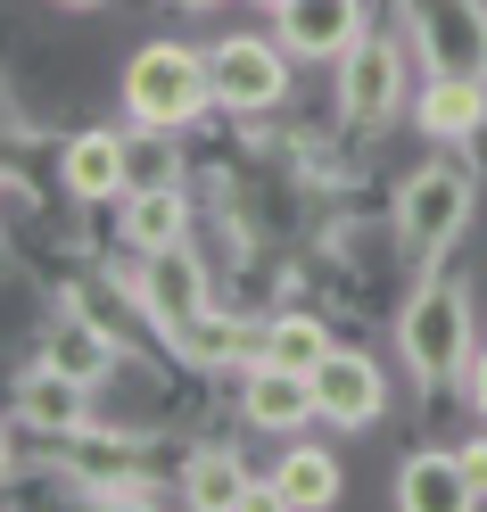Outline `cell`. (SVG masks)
Segmentation results:
<instances>
[{
  "label": "cell",
  "instance_id": "6",
  "mask_svg": "<svg viewBox=\"0 0 487 512\" xmlns=\"http://www.w3.org/2000/svg\"><path fill=\"white\" fill-rule=\"evenodd\" d=\"M430 75H479L487 83V9L479 0H421Z\"/></svg>",
  "mask_w": 487,
  "mask_h": 512
},
{
  "label": "cell",
  "instance_id": "10",
  "mask_svg": "<svg viewBox=\"0 0 487 512\" xmlns=\"http://www.w3.org/2000/svg\"><path fill=\"white\" fill-rule=\"evenodd\" d=\"M240 413L256 430H306L314 422V372H289L273 356H256L240 380Z\"/></svg>",
  "mask_w": 487,
  "mask_h": 512
},
{
  "label": "cell",
  "instance_id": "14",
  "mask_svg": "<svg viewBox=\"0 0 487 512\" xmlns=\"http://www.w3.org/2000/svg\"><path fill=\"white\" fill-rule=\"evenodd\" d=\"M182 496L199 504V512H240V504L265 496V488L248 479V463L232 455V446H199V455H190V471H182Z\"/></svg>",
  "mask_w": 487,
  "mask_h": 512
},
{
  "label": "cell",
  "instance_id": "11",
  "mask_svg": "<svg viewBox=\"0 0 487 512\" xmlns=\"http://www.w3.org/2000/svg\"><path fill=\"white\" fill-rule=\"evenodd\" d=\"M17 413H25L42 438H75V430L91 422V380L58 372V364H34V372L17 380Z\"/></svg>",
  "mask_w": 487,
  "mask_h": 512
},
{
  "label": "cell",
  "instance_id": "7",
  "mask_svg": "<svg viewBox=\"0 0 487 512\" xmlns=\"http://www.w3.org/2000/svg\"><path fill=\"white\" fill-rule=\"evenodd\" d=\"M141 306H149L157 331H182L190 314H207V265H199L182 240H174V248H149V265H141Z\"/></svg>",
  "mask_w": 487,
  "mask_h": 512
},
{
  "label": "cell",
  "instance_id": "4",
  "mask_svg": "<svg viewBox=\"0 0 487 512\" xmlns=\"http://www.w3.org/2000/svg\"><path fill=\"white\" fill-rule=\"evenodd\" d=\"M207 75H215V100L232 116H265V108H281V91H289V58L265 34H232V42L207 50Z\"/></svg>",
  "mask_w": 487,
  "mask_h": 512
},
{
  "label": "cell",
  "instance_id": "8",
  "mask_svg": "<svg viewBox=\"0 0 487 512\" xmlns=\"http://www.w3.org/2000/svg\"><path fill=\"white\" fill-rule=\"evenodd\" d=\"M281 50L298 58H347L364 42V0H281Z\"/></svg>",
  "mask_w": 487,
  "mask_h": 512
},
{
  "label": "cell",
  "instance_id": "1",
  "mask_svg": "<svg viewBox=\"0 0 487 512\" xmlns=\"http://www.w3.org/2000/svg\"><path fill=\"white\" fill-rule=\"evenodd\" d=\"M207 100H215V75H207V58L182 50V42H149V50H133V67H124V108L141 116V133H174V124H190Z\"/></svg>",
  "mask_w": 487,
  "mask_h": 512
},
{
  "label": "cell",
  "instance_id": "2",
  "mask_svg": "<svg viewBox=\"0 0 487 512\" xmlns=\"http://www.w3.org/2000/svg\"><path fill=\"white\" fill-rule=\"evenodd\" d=\"M397 347H405V364L430 380H454L471 364V290L463 281H421L413 306L397 314Z\"/></svg>",
  "mask_w": 487,
  "mask_h": 512
},
{
  "label": "cell",
  "instance_id": "12",
  "mask_svg": "<svg viewBox=\"0 0 487 512\" xmlns=\"http://www.w3.org/2000/svg\"><path fill=\"white\" fill-rule=\"evenodd\" d=\"M339 488H347V479H339V463H331V446H289L265 496H273L281 512H322V504H339Z\"/></svg>",
  "mask_w": 487,
  "mask_h": 512
},
{
  "label": "cell",
  "instance_id": "21",
  "mask_svg": "<svg viewBox=\"0 0 487 512\" xmlns=\"http://www.w3.org/2000/svg\"><path fill=\"white\" fill-rule=\"evenodd\" d=\"M454 463H463V479H471V504H487V438L454 446Z\"/></svg>",
  "mask_w": 487,
  "mask_h": 512
},
{
  "label": "cell",
  "instance_id": "24",
  "mask_svg": "<svg viewBox=\"0 0 487 512\" xmlns=\"http://www.w3.org/2000/svg\"><path fill=\"white\" fill-rule=\"evenodd\" d=\"M182 9H215V0H182Z\"/></svg>",
  "mask_w": 487,
  "mask_h": 512
},
{
  "label": "cell",
  "instance_id": "16",
  "mask_svg": "<svg viewBox=\"0 0 487 512\" xmlns=\"http://www.w3.org/2000/svg\"><path fill=\"white\" fill-rule=\"evenodd\" d=\"M182 223H190V199H182L174 182H141L133 199H124V240H133L141 256H149V248H174Z\"/></svg>",
  "mask_w": 487,
  "mask_h": 512
},
{
  "label": "cell",
  "instance_id": "23",
  "mask_svg": "<svg viewBox=\"0 0 487 512\" xmlns=\"http://www.w3.org/2000/svg\"><path fill=\"white\" fill-rule=\"evenodd\" d=\"M9 463H17V455H9V430H0V479H9Z\"/></svg>",
  "mask_w": 487,
  "mask_h": 512
},
{
  "label": "cell",
  "instance_id": "15",
  "mask_svg": "<svg viewBox=\"0 0 487 512\" xmlns=\"http://www.w3.org/2000/svg\"><path fill=\"white\" fill-rule=\"evenodd\" d=\"M397 504L405 512H471V479L454 455H413L397 471Z\"/></svg>",
  "mask_w": 487,
  "mask_h": 512
},
{
  "label": "cell",
  "instance_id": "26",
  "mask_svg": "<svg viewBox=\"0 0 487 512\" xmlns=\"http://www.w3.org/2000/svg\"><path fill=\"white\" fill-rule=\"evenodd\" d=\"M265 9H281V0H265Z\"/></svg>",
  "mask_w": 487,
  "mask_h": 512
},
{
  "label": "cell",
  "instance_id": "9",
  "mask_svg": "<svg viewBox=\"0 0 487 512\" xmlns=\"http://www.w3.org/2000/svg\"><path fill=\"white\" fill-rule=\"evenodd\" d=\"M397 91H405L397 50L355 42V50L339 58V116H347V124H388V116H397Z\"/></svg>",
  "mask_w": 487,
  "mask_h": 512
},
{
  "label": "cell",
  "instance_id": "19",
  "mask_svg": "<svg viewBox=\"0 0 487 512\" xmlns=\"http://www.w3.org/2000/svg\"><path fill=\"white\" fill-rule=\"evenodd\" d=\"M166 339H174V356H182V364H207V372L248 356L240 314H215V306H207V314H190V323H182V331H166Z\"/></svg>",
  "mask_w": 487,
  "mask_h": 512
},
{
  "label": "cell",
  "instance_id": "25",
  "mask_svg": "<svg viewBox=\"0 0 487 512\" xmlns=\"http://www.w3.org/2000/svg\"><path fill=\"white\" fill-rule=\"evenodd\" d=\"M67 9H91V0H67Z\"/></svg>",
  "mask_w": 487,
  "mask_h": 512
},
{
  "label": "cell",
  "instance_id": "18",
  "mask_svg": "<svg viewBox=\"0 0 487 512\" xmlns=\"http://www.w3.org/2000/svg\"><path fill=\"white\" fill-rule=\"evenodd\" d=\"M42 364L75 372V380H100V372L116 364V339H108L100 323H83V314H58V323H50V339H42Z\"/></svg>",
  "mask_w": 487,
  "mask_h": 512
},
{
  "label": "cell",
  "instance_id": "22",
  "mask_svg": "<svg viewBox=\"0 0 487 512\" xmlns=\"http://www.w3.org/2000/svg\"><path fill=\"white\" fill-rule=\"evenodd\" d=\"M471 405L487 413V347H479V356H471Z\"/></svg>",
  "mask_w": 487,
  "mask_h": 512
},
{
  "label": "cell",
  "instance_id": "5",
  "mask_svg": "<svg viewBox=\"0 0 487 512\" xmlns=\"http://www.w3.org/2000/svg\"><path fill=\"white\" fill-rule=\"evenodd\" d=\"M388 405V380L372 356H355V347H331V356L314 364V422L331 430H372Z\"/></svg>",
  "mask_w": 487,
  "mask_h": 512
},
{
  "label": "cell",
  "instance_id": "13",
  "mask_svg": "<svg viewBox=\"0 0 487 512\" xmlns=\"http://www.w3.org/2000/svg\"><path fill=\"white\" fill-rule=\"evenodd\" d=\"M487 124V83L479 75H430L421 91V133L430 141H471Z\"/></svg>",
  "mask_w": 487,
  "mask_h": 512
},
{
  "label": "cell",
  "instance_id": "3",
  "mask_svg": "<svg viewBox=\"0 0 487 512\" xmlns=\"http://www.w3.org/2000/svg\"><path fill=\"white\" fill-rule=\"evenodd\" d=\"M463 223H471V174H463V166H421V174H405V190H397V240H405L413 256H438Z\"/></svg>",
  "mask_w": 487,
  "mask_h": 512
},
{
  "label": "cell",
  "instance_id": "17",
  "mask_svg": "<svg viewBox=\"0 0 487 512\" xmlns=\"http://www.w3.org/2000/svg\"><path fill=\"white\" fill-rule=\"evenodd\" d=\"M67 190L75 199H108V190H133V157L116 133H83L67 141Z\"/></svg>",
  "mask_w": 487,
  "mask_h": 512
},
{
  "label": "cell",
  "instance_id": "20",
  "mask_svg": "<svg viewBox=\"0 0 487 512\" xmlns=\"http://www.w3.org/2000/svg\"><path fill=\"white\" fill-rule=\"evenodd\" d=\"M265 356L289 364V372H314L322 356H331V331H322L314 314H273L265 323Z\"/></svg>",
  "mask_w": 487,
  "mask_h": 512
}]
</instances>
